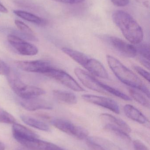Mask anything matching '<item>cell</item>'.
<instances>
[{"instance_id": "obj_18", "label": "cell", "mask_w": 150, "mask_h": 150, "mask_svg": "<svg viewBox=\"0 0 150 150\" xmlns=\"http://www.w3.org/2000/svg\"><path fill=\"white\" fill-rule=\"evenodd\" d=\"M62 51L84 68L85 67L90 59L84 54L68 47H63L62 48Z\"/></svg>"}, {"instance_id": "obj_29", "label": "cell", "mask_w": 150, "mask_h": 150, "mask_svg": "<svg viewBox=\"0 0 150 150\" xmlns=\"http://www.w3.org/2000/svg\"><path fill=\"white\" fill-rule=\"evenodd\" d=\"M11 70L7 64L0 59V75L7 76L9 74Z\"/></svg>"}, {"instance_id": "obj_33", "label": "cell", "mask_w": 150, "mask_h": 150, "mask_svg": "<svg viewBox=\"0 0 150 150\" xmlns=\"http://www.w3.org/2000/svg\"><path fill=\"white\" fill-rule=\"evenodd\" d=\"M58 2L61 3L66 4H77L81 3L84 1L85 0H53Z\"/></svg>"}, {"instance_id": "obj_20", "label": "cell", "mask_w": 150, "mask_h": 150, "mask_svg": "<svg viewBox=\"0 0 150 150\" xmlns=\"http://www.w3.org/2000/svg\"><path fill=\"white\" fill-rule=\"evenodd\" d=\"M20 118L25 124L30 127L45 132H49L50 130V127L47 124L38 119L23 115L20 116Z\"/></svg>"}, {"instance_id": "obj_23", "label": "cell", "mask_w": 150, "mask_h": 150, "mask_svg": "<svg viewBox=\"0 0 150 150\" xmlns=\"http://www.w3.org/2000/svg\"><path fill=\"white\" fill-rule=\"evenodd\" d=\"M90 139L100 145L104 150H122L109 140L100 137H89Z\"/></svg>"}, {"instance_id": "obj_3", "label": "cell", "mask_w": 150, "mask_h": 150, "mask_svg": "<svg viewBox=\"0 0 150 150\" xmlns=\"http://www.w3.org/2000/svg\"><path fill=\"white\" fill-rule=\"evenodd\" d=\"M7 77L11 88L21 98H36L45 93V91L41 88L25 83L11 70Z\"/></svg>"}, {"instance_id": "obj_35", "label": "cell", "mask_w": 150, "mask_h": 150, "mask_svg": "<svg viewBox=\"0 0 150 150\" xmlns=\"http://www.w3.org/2000/svg\"><path fill=\"white\" fill-rule=\"evenodd\" d=\"M0 12L4 13H6L8 12L7 9L1 2H0Z\"/></svg>"}, {"instance_id": "obj_11", "label": "cell", "mask_w": 150, "mask_h": 150, "mask_svg": "<svg viewBox=\"0 0 150 150\" xmlns=\"http://www.w3.org/2000/svg\"><path fill=\"white\" fill-rule=\"evenodd\" d=\"M18 142L25 147L33 150H64L56 144L40 140L38 138L21 140Z\"/></svg>"}, {"instance_id": "obj_17", "label": "cell", "mask_w": 150, "mask_h": 150, "mask_svg": "<svg viewBox=\"0 0 150 150\" xmlns=\"http://www.w3.org/2000/svg\"><path fill=\"white\" fill-rule=\"evenodd\" d=\"M136 55H138V59L140 62L144 67L149 69L150 52L149 45L147 43H141L136 45L135 47Z\"/></svg>"}, {"instance_id": "obj_16", "label": "cell", "mask_w": 150, "mask_h": 150, "mask_svg": "<svg viewBox=\"0 0 150 150\" xmlns=\"http://www.w3.org/2000/svg\"><path fill=\"white\" fill-rule=\"evenodd\" d=\"M85 68L93 75L100 78H108V74L102 63L94 59H90Z\"/></svg>"}, {"instance_id": "obj_25", "label": "cell", "mask_w": 150, "mask_h": 150, "mask_svg": "<svg viewBox=\"0 0 150 150\" xmlns=\"http://www.w3.org/2000/svg\"><path fill=\"white\" fill-rule=\"evenodd\" d=\"M104 128L105 129L112 133L115 136L126 142L129 143L131 142V138L129 135V134L122 129L118 128L107 126H104Z\"/></svg>"}, {"instance_id": "obj_21", "label": "cell", "mask_w": 150, "mask_h": 150, "mask_svg": "<svg viewBox=\"0 0 150 150\" xmlns=\"http://www.w3.org/2000/svg\"><path fill=\"white\" fill-rule=\"evenodd\" d=\"M53 94L55 98L59 101L66 104L73 105L77 102L76 96L74 93L67 91L54 90Z\"/></svg>"}, {"instance_id": "obj_2", "label": "cell", "mask_w": 150, "mask_h": 150, "mask_svg": "<svg viewBox=\"0 0 150 150\" xmlns=\"http://www.w3.org/2000/svg\"><path fill=\"white\" fill-rule=\"evenodd\" d=\"M106 59L111 70L120 81L131 88L140 90L149 98V89L138 76L113 56L107 55Z\"/></svg>"}, {"instance_id": "obj_9", "label": "cell", "mask_w": 150, "mask_h": 150, "mask_svg": "<svg viewBox=\"0 0 150 150\" xmlns=\"http://www.w3.org/2000/svg\"><path fill=\"white\" fill-rule=\"evenodd\" d=\"M82 98L86 102L109 109L115 113L119 114L120 108L119 105L112 99L88 94L82 95Z\"/></svg>"}, {"instance_id": "obj_8", "label": "cell", "mask_w": 150, "mask_h": 150, "mask_svg": "<svg viewBox=\"0 0 150 150\" xmlns=\"http://www.w3.org/2000/svg\"><path fill=\"white\" fill-rule=\"evenodd\" d=\"M17 67L23 71L44 74L53 66L43 60L24 61L16 62Z\"/></svg>"}, {"instance_id": "obj_31", "label": "cell", "mask_w": 150, "mask_h": 150, "mask_svg": "<svg viewBox=\"0 0 150 150\" xmlns=\"http://www.w3.org/2000/svg\"><path fill=\"white\" fill-rule=\"evenodd\" d=\"M134 150H149L148 147L139 140H135L133 142Z\"/></svg>"}, {"instance_id": "obj_14", "label": "cell", "mask_w": 150, "mask_h": 150, "mask_svg": "<svg viewBox=\"0 0 150 150\" xmlns=\"http://www.w3.org/2000/svg\"><path fill=\"white\" fill-rule=\"evenodd\" d=\"M12 132L14 139L18 142L21 140L38 138L34 132L21 124L15 123L12 127Z\"/></svg>"}, {"instance_id": "obj_5", "label": "cell", "mask_w": 150, "mask_h": 150, "mask_svg": "<svg viewBox=\"0 0 150 150\" xmlns=\"http://www.w3.org/2000/svg\"><path fill=\"white\" fill-rule=\"evenodd\" d=\"M44 75L55 79L75 91L82 92L85 91L84 89L80 86V85L73 77L63 70L52 67Z\"/></svg>"}, {"instance_id": "obj_24", "label": "cell", "mask_w": 150, "mask_h": 150, "mask_svg": "<svg viewBox=\"0 0 150 150\" xmlns=\"http://www.w3.org/2000/svg\"><path fill=\"white\" fill-rule=\"evenodd\" d=\"M129 92L131 97L136 102L145 107L149 108V101L142 93L138 92L136 89L131 87L129 89Z\"/></svg>"}, {"instance_id": "obj_22", "label": "cell", "mask_w": 150, "mask_h": 150, "mask_svg": "<svg viewBox=\"0 0 150 150\" xmlns=\"http://www.w3.org/2000/svg\"><path fill=\"white\" fill-rule=\"evenodd\" d=\"M15 24L16 25L18 30L20 31V33L23 37L29 40L36 41L37 38L35 36L33 32L31 29L23 22H21L18 20H16L15 21Z\"/></svg>"}, {"instance_id": "obj_19", "label": "cell", "mask_w": 150, "mask_h": 150, "mask_svg": "<svg viewBox=\"0 0 150 150\" xmlns=\"http://www.w3.org/2000/svg\"><path fill=\"white\" fill-rule=\"evenodd\" d=\"M13 12L15 15L21 18L24 20L38 25L45 26L48 24V21L45 19L27 11L21 10H14Z\"/></svg>"}, {"instance_id": "obj_7", "label": "cell", "mask_w": 150, "mask_h": 150, "mask_svg": "<svg viewBox=\"0 0 150 150\" xmlns=\"http://www.w3.org/2000/svg\"><path fill=\"white\" fill-rule=\"evenodd\" d=\"M7 40L10 45L21 55L33 56L38 52L35 46L16 35L9 34L7 37Z\"/></svg>"}, {"instance_id": "obj_1", "label": "cell", "mask_w": 150, "mask_h": 150, "mask_svg": "<svg viewBox=\"0 0 150 150\" xmlns=\"http://www.w3.org/2000/svg\"><path fill=\"white\" fill-rule=\"evenodd\" d=\"M112 19L130 43L136 45L142 42L144 37L142 29L130 14L123 11H116L113 13Z\"/></svg>"}, {"instance_id": "obj_13", "label": "cell", "mask_w": 150, "mask_h": 150, "mask_svg": "<svg viewBox=\"0 0 150 150\" xmlns=\"http://www.w3.org/2000/svg\"><path fill=\"white\" fill-rule=\"evenodd\" d=\"M100 118L104 126L118 128L128 134L131 132V129L129 125L121 119L107 113L101 114Z\"/></svg>"}, {"instance_id": "obj_36", "label": "cell", "mask_w": 150, "mask_h": 150, "mask_svg": "<svg viewBox=\"0 0 150 150\" xmlns=\"http://www.w3.org/2000/svg\"><path fill=\"white\" fill-rule=\"evenodd\" d=\"M5 150V146L3 143L0 142V150Z\"/></svg>"}, {"instance_id": "obj_10", "label": "cell", "mask_w": 150, "mask_h": 150, "mask_svg": "<svg viewBox=\"0 0 150 150\" xmlns=\"http://www.w3.org/2000/svg\"><path fill=\"white\" fill-rule=\"evenodd\" d=\"M74 73L80 82L85 87L98 92L102 93L106 92L102 88V82H100L87 72L81 69L76 68L74 69Z\"/></svg>"}, {"instance_id": "obj_34", "label": "cell", "mask_w": 150, "mask_h": 150, "mask_svg": "<svg viewBox=\"0 0 150 150\" xmlns=\"http://www.w3.org/2000/svg\"><path fill=\"white\" fill-rule=\"evenodd\" d=\"M137 2L142 4L146 8H149L150 7L149 0H136Z\"/></svg>"}, {"instance_id": "obj_4", "label": "cell", "mask_w": 150, "mask_h": 150, "mask_svg": "<svg viewBox=\"0 0 150 150\" xmlns=\"http://www.w3.org/2000/svg\"><path fill=\"white\" fill-rule=\"evenodd\" d=\"M51 123L59 130L77 139H86L89 135V133L85 129L76 126L68 120L54 119L51 120Z\"/></svg>"}, {"instance_id": "obj_6", "label": "cell", "mask_w": 150, "mask_h": 150, "mask_svg": "<svg viewBox=\"0 0 150 150\" xmlns=\"http://www.w3.org/2000/svg\"><path fill=\"white\" fill-rule=\"evenodd\" d=\"M105 41L113 49L122 56L127 58H134L136 56L135 46L114 36H106Z\"/></svg>"}, {"instance_id": "obj_27", "label": "cell", "mask_w": 150, "mask_h": 150, "mask_svg": "<svg viewBox=\"0 0 150 150\" xmlns=\"http://www.w3.org/2000/svg\"><path fill=\"white\" fill-rule=\"evenodd\" d=\"M16 122L15 118L0 106V123L14 124Z\"/></svg>"}, {"instance_id": "obj_30", "label": "cell", "mask_w": 150, "mask_h": 150, "mask_svg": "<svg viewBox=\"0 0 150 150\" xmlns=\"http://www.w3.org/2000/svg\"><path fill=\"white\" fill-rule=\"evenodd\" d=\"M86 144L89 150H104L100 145L97 144L89 138L87 139Z\"/></svg>"}, {"instance_id": "obj_28", "label": "cell", "mask_w": 150, "mask_h": 150, "mask_svg": "<svg viewBox=\"0 0 150 150\" xmlns=\"http://www.w3.org/2000/svg\"><path fill=\"white\" fill-rule=\"evenodd\" d=\"M134 68L139 75H141L148 82H150V74L149 72H147L145 69L139 66H134Z\"/></svg>"}, {"instance_id": "obj_37", "label": "cell", "mask_w": 150, "mask_h": 150, "mask_svg": "<svg viewBox=\"0 0 150 150\" xmlns=\"http://www.w3.org/2000/svg\"></svg>"}, {"instance_id": "obj_26", "label": "cell", "mask_w": 150, "mask_h": 150, "mask_svg": "<svg viewBox=\"0 0 150 150\" xmlns=\"http://www.w3.org/2000/svg\"><path fill=\"white\" fill-rule=\"evenodd\" d=\"M101 85H102V88L105 92H107L111 93V94L116 96V97L125 100L129 101L131 100L130 97H129L127 94L122 92L120 91L115 89V88H113V87L103 83H101Z\"/></svg>"}, {"instance_id": "obj_15", "label": "cell", "mask_w": 150, "mask_h": 150, "mask_svg": "<svg viewBox=\"0 0 150 150\" xmlns=\"http://www.w3.org/2000/svg\"><path fill=\"white\" fill-rule=\"evenodd\" d=\"M123 111L126 116L140 124L149 125L148 118L137 108L130 105H126L123 107Z\"/></svg>"}, {"instance_id": "obj_12", "label": "cell", "mask_w": 150, "mask_h": 150, "mask_svg": "<svg viewBox=\"0 0 150 150\" xmlns=\"http://www.w3.org/2000/svg\"><path fill=\"white\" fill-rule=\"evenodd\" d=\"M19 104L25 109L29 111L53 109V106L48 101L38 98V97L29 99L21 98Z\"/></svg>"}, {"instance_id": "obj_32", "label": "cell", "mask_w": 150, "mask_h": 150, "mask_svg": "<svg viewBox=\"0 0 150 150\" xmlns=\"http://www.w3.org/2000/svg\"><path fill=\"white\" fill-rule=\"evenodd\" d=\"M114 5L118 7H124L129 3V0H111Z\"/></svg>"}]
</instances>
